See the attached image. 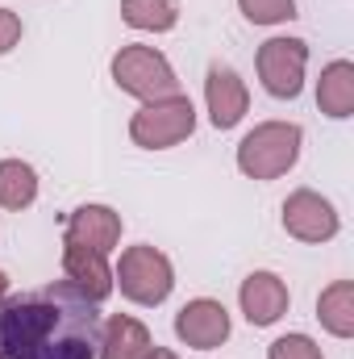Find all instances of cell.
Returning <instances> with one entry per match:
<instances>
[{
  "label": "cell",
  "instance_id": "obj_1",
  "mask_svg": "<svg viewBox=\"0 0 354 359\" xmlns=\"http://www.w3.org/2000/svg\"><path fill=\"white\" fill-rule=\"evenodd\" d=\"M100 305L67 280L13 292L0 309V359H96Z\"/></svg>",
  "mask_w": 354,
  "mask_h": 359
},
{
  "label": "cell",
  "instance_id": "obj_13",
  "mask_svg": "<svg viewBox=\"0 0 354 359\" xmlns=\"http://www.w3.org/2000/svg\"><path fill=\"white\" fill-rule=\"evenodd\" d=\"M150 347H155V334L134 313H113V318L100 322L96 359H146Z\"/></svg>",
  "mask_w": 354,
  "mask_h": 359
},
{
  "label": "cell",
  "instance_id": "obj_16",
  "mask_svg": "<svg viewBox=\"0 0 354 359\" xmlns=\"http://www.w3.org/2000/svg\"><path fill=\"white\" fill-rule=\"evenodd\" d=\"M38 201V172L25 159H0V209H29Z\"/></svg>",
  "mask_w": 354,
  "mask_h": 359
},
{
  "label": "cell",
  "instance_id": "obj_12",
  "mask_svg": "<svg viewBox=\"0 0 354 359\" xmlns=\"http://www.w3.org/2000/svg\"><path fill=\"white\" fill-rule=\"evenodd\" d=\"M63 280L71 288H80L96 305H104L117 292L113 288V264H108V255H100L92 247H76V243H63Z\"/></svg>",
  "mask_w": 354,
  "mask_h": 359
},
{
  "label": "cell",
  "instance_id": "obj_17",
  "mask_svg": "<svg viewBox=\"0 0 354 359\" xmlns=\"http://www.w3.org/2000/svg\"><path fill=\"white\" fill-rule=\"evenodd\" d=\"M121 21L142 34H167L179 25V0H121Z\"/></svg>",
  "mask_w": 354,
  "mask_h": 359
},
{
  "label": "cell",
  "instance_id": "obj_8",
  "mask_svg": "<svg viewBox=\"0 0 354 359\" xmlns=\"http://www.w3.org/2000/svg\"><path fill=\"white\" fill-rule=\"evenodd\" d=\"M234 334V318L217 297H192L176 313V339L192 351H217Z\"/></svg>",
  "mask_w": 354,
  "mask_h": 359
},
{
  "label": "cell",
  "instance_id": "obj_15",
  "mask_svg": "<svg viewBox=\"0 0 354 359\" xmlns=\"http://www.w3.org/2000/svg\"><path fill=\"white\" fill-rule=\"evenodd\" d=\"M317 322L334 339H354V280H334L317 297Z\"/></svg>",
  "mask_w": 354,
  "mask_h": 359
},
{
  "label": "cell",
  "instance_id": "obj_22",
  "mask_svg": "<svg viewBox=\"0 0 354 359\" xmlns=\"http://www.w3.org/2000/svg\"><path fill=\"white\" fill-rule=\"evenodd\" d=\"M8 297H13V284H8V276L0 271V309H4V301H8Z\"/></svg>",
  "mask_w": 354,
  "mask_h": 359
},
{
  "label": "cell",
  "instance_id": "obj_7",
  "mask_svg": "<svg viewBox=\"0 0 354 359\" xmlns=\"http://www.w3.org/2000/svg\"><path fill=\"white\" fill-rule=\"evenodd\" d=\"M279 222H283L288 238L313 243V247L338 238V230H342V217H338L334 201L321 196L317 188H296V192H288V196H283V209H279Z\"/></svg>",
  "mask_w": 354,
  "mask_h": 359
},
{
  "label": "cell",
  "instance_id": "obj_6",
  "mask_svg": "<svg viewBox=\"0 0 354 359\" xmlns=\"http://www.w3.org/2000/svg\"><path fill=\"white\" fill-rule=\"evenodd\" d=\"M255 72H259V84L275 100H296L304 92V76H309V42L288 38V34L267 38L255 55Z\"/></svg>",
  "mask_w": 354,
  "mask_h": 359
},
{
  "label": "cell",
  "instance_id": "obj_2",
  "mask_svg": "<svg viewBox=\"0 0 354 359\" xmlns=\"http://www.w3.org/2000/svg\"><path fill=\"white\" fill-rule=\"evenodd\" d=\"M304 151V130L296 121H259L255 130L242 134L234 163L246 180H279L300 163Z\"/></svg>",
  "mask_w": 354,
  "mask_h": 359
},
{
  "label": "cell",
  "instance_id": "obj_18",
  "mask_svg": "<svg viewBox=\"0 0 354 359\" xmlns=\"http://www.w3.org/2000/svg\"><path fill=\"white\" fill-rule=\"evenodd\" d=\"M238 13L250 25H283L296 17V0H238Z\"/></svg>",
  "mask_w": 354,
  "mask_h": 359
},
{
  "label": "cell",
  "instance_id": "obj_5",
  "mask_svg": "<svg viewBox=\"0 0 354 359\" xmlns=\"http://www.w3.org/2000/svg\"><path fill=\"white\" fill-rule=\"evenodd\" d=\"M192 130H196V104L187 92L146 100L129 117V142L142 151H171V147L192 138Z\"/></svg>",
  "mask_w": 354,
  "mask_h": 359
},
{
  "label": "cell",
  "instance_id": "obj_10",
  "mask_svg": "<svg viewBox=\"0 0 354 359\" xmlns=\"http://www.w3.org/2000/svg\"><path fill=\"white\" fill-rule=\"evenodd\" d=\"M204 109L213 130H234L250 113V88L229 63H208L204 72Z\"/></svg>",
  "mask_w": 354,
  "mask_h": 359
},
{
  "label": "cell",
  "instance_id": "obj_3",
  "mask_svg": "<svg viewBox=\"0 0 354 359\" xmlns=\"http://www.w3.org/2000/svg\"><path fill=\"white\" fill-rule=\"evenodd\" d=\"M113 288H121V297L129 305L155 309L171 297L176 288V264L167 259V251L150 247V243H134L121 251V259L113 264Z\"/></svg>",
  "mask_w": 354,
  "mask_h": 359
},
{
  "label": "cell",
  "instance_id": "obj_21",
  "mask_svg": "<svg viewBox=\"0 0 354 359\" xmlns=\"http://www.w3.org/2000/svg\"><path fill=\"white\" fill-rule=\"evenodd\" d=\"M146 359H179V355L171 351V347H159V343H155V347L146 351Z\"/></svg>",
  "mask_w": 354,
  "mask_h": 359
},
{
  "label": "cell",
  "instance_id": "obj_14",
  "mask_svg": "<svg viewBox=\"0 0 354 359\" xmlns=\"http://www.w3.org/2000/svg\"><path fill=\"white\" fill-rule=\"evenodd\" d=\"M317 109L334 121H346L354 117V63L351 59H334L321 67V80H317Z\"/></svg>",
  "mask_w": 354,
  "mask_h": 359
},
{
  "label": "cell",
  "instance_id": "obj_9",
  "mask_svg": "<svg viewBox=\"0 0 354 359\" xmlns=\"http://www.w3.org/2000/svg\"><path fill=\"white\" fill-rule=\"evenodd\" d=\"M121 234H125V222L113 205H100V201H88V205H76L63 222V243H76V247H92L100 255H113L121 247Z\"/></svg>",
  "mask_w": 354,
  "mask_h": 359
},
{
  "label": "cell",
  "instance_id": "obj_19",
  "mask_svg": "<svg viewBox=\"0 0 354 359\" xmlns=\"http://www.w3.org/2000/svg\"><path fill=\"white\" fill-rule=\"evenodd\" d=\"M267 359H325V351L317 347V339L292 330V334H279V339L267 347Z\"/></svg>",
  "mask_w": 354,
  "mask_h": 359
},
{
  "label": "cell",
  "instance_id": "obj_20",
  "mask_svg": "<svg viewBox=\"0 0 354 359\" xmlns=\"http://www.w3.org/2000/svg\"><path fill=\"white\" fill-rule=\"evenodd\" d=\"M21 34H25L21 17H17L13 8H4V4H0V55H8V50L21 42Z\"/></svg>",
  "mask_w": 354,
  "mask_h": 359
},
{
  "label": "cell",
  "instance_id": "obj_4",
  "mask_svg": "<svg viewBox=\"0 0 354 359\" xmlns=\"http://www.w3.org/2000/svg\"><path fill=\"white\" fill-rule=\"evenodd\" d=\"M108 76H113V84L125 92V96H134V100H142V104H146V100H159V96L183 92L171 59H167L159 46H142V42L121 46V50L113 55V63H108Z\"/></svg>",
  "mask_w": 354,
  "mask_h": 359
},
{
  "label": "cell",
  "instance_id": "obj_11",
  "mask_svg": "<svg viewBox=\"0 0 354 359\" xmlns=\"http://www.w3.org/2000/svg\"><path fill=\"white\" fill-rule=\"evenodd\" d=\"M238 305H242V318L250 322V326H275L288 309H292V292H288V280L283 276H275V271H250L246 280H242V288H238Z\"/></svg>",
  "mask_w": 354,
  "mask_h": 359
}]
</instances>
